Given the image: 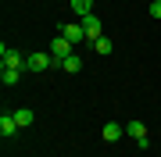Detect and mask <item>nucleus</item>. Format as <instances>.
<instances>
[{"label": "nucleus", "mask_w": 161, "mask_h": 157, "mask_svg": "<svg viewBox=\"0 0 161 157\" xmlns=\"http://www.w3.org/2000/svg\"><path fill=\"white\" fill-rule=\"evenodd\" d=\"M125 132L136 139L140 150H147V146H150V139H147V125H143V122H129V125H125Z\"/></svg>", "instance_id": "obj_5"}, {"label": "nucleus", "mask_w": 161, "mask_h": 157, "mask_svg": "<svg viewBox=\"0 0 161 157\" xmlns=\"http://www.w3.org/2000/svg\"><path fill=\"white\" fill-rule=\"evenodd\" d=\"M22 75L25 71H18V68H0V82H4V86H18Z\"/></svg>", "instance_id": "obj_7"}, {"label": "nucleus", "mask_w": 161, "mask_h": 157, "mask_svg": "<svg viewBox=\"0 0 161 157\" xmlns=\"http://www.w3.org/2000/svg\"><path fill=\"white\" fill-rule=\"evenodd\" d=\"M150 18H158V22H161V0H154V4H150Z\"/></svg>", "instance_id": "obj_14"}, {"label": "nucleus", "mask_w": 161, "mask_h": 157, "mask_svg": "<svg viewBox=\"0 0 161 157\" xmlns=\"http://www.w3.org/2000/svg\"><path fill=\"white\" fill-rule=\"evenodd\" d=\"M50 64H54L50 54H29V57H25V71H47Z\"/></svg>", "instance_id": "obj_4"}, {"label": "nucleus", "mask_w": 161, "mask_h": 157, "mask_svg": "<svg viewBox=\"0 0 161 157\" xmlns=\"http://www.w3.org/2000/svg\"><path fill=\"white\" fill-rule=\"evenodd\" d=\"M93 50H97V54H104V57H108V54L115 50V47H111V39H108V36H100V39L93 43Z\"/></svg>", "instance_id": "obj_13"}, {"label": "nucleus", "mask_w": 161, "mask_h": 157, "mask_svg": "<svg viewBox=\"0 0 161 157\" xmlns=\"http://www.w3.org/2000/svg\"><path fill=\"white\" fill-rule=\"evenodd\" d=\"M14 122L22 125V128H29V125H32V111H29V107H18V111H14Z\"/></svg>", "instance_id": "obj_11"}, {"label": "nucleus", "mask_w": 161, "mask_h": 157, "mask_svg": "<svg viewBox=\"0 0 161 157\" xmlns=\"http://www.w3.org/2000/svg\"><path fill=\"white\" fill-rule=\"evenodd\" d=\"M61 68L68 71V75H79V71H82V57H79V54H72V57H64Z\"/></svg>", "instance_id": "obj_9"}, {"label": "nucleus", "mask_w": 161, "mask_h": 157, "mask_svg": "<svg viewBox=\"0 0 161 157\" xmlns=\"http://www.w3.org/2000/svg\"><path fill=\"white\" fill-rule=\"evenodd\" d=\"M58 36H64V39H72V43H82L86 39V29H82V22H61Z\"/></svg>", "instance_id": "obj_3"}, {"label": "nucleus", "mask_w": 161, "mask_h": 157, "mask_svg": "<svg viewBox=\"0 0 161 157\" xmlns=\"http://www.w3.org/2000/svg\"><path fill=\"white\" fill-rule=\"evenodd\" d=\"M90 7H93V0H72V11L79 14V18H86V14H90Z\"/></svg>", "instance_id": "obj_12"}, {"label": "nucleus", "mask_w": 161, "mask_h": 157, "mask_svg": "<svg viewBox=\"0 0 161 157\" xmlns=\"http://www.w3.org/2000/svg\"><path fill=\"white\" fill-rule=\"evenodd\" d=\"M72 50H75V43H72V39H64V36H54V43H50V57H54V64H64V57H72Z\"/></svg>", "instance_id": "obj_1"}, {"label": "nucleus", "mask_w": 161, "mask_h": 157, "mask_svg": "<svg viewBox=\"0 0 161 157\" xmlns=\"http://www.w3.org/2000/svg\"><path fill=\"white\" fill-rule=\"evenodd\" d=\"M82 29H86V39L90 43H97L100 39V18L97 14H86V18H82Z\"/></svg>", "instance_id": "obj_6"}, {"label": "nucleus", "mask_w": 161, "mask_h": 157, "mask_svg": "<svg viewBox=\"0 0 161 157\" xmlns=\"http://www.w3.org/2000/svg\"><path fill=\"white\" fill-rule=\"evenodd\" d=\"M100 139H104V143L122 139V125H118V122H108V125H104V132H100Z\"/></svg>", "instance_id": "obj_8"}, {"label": "nucleus", "mask_w": 161, "mask_h": 157, "mask_svg": "<svg viewBox=\"0 0 161 157\" xmlns=\"http://www.w3.org/2000/svg\"><path fill=\"white\" fill-rule=\"evenodd\" d=\"M0 68H18V71H25V57L4 43V47H0Z\"/></svg>", "instance_id": "obj_2"}, {"label": "nucleus", "mask_w": 161, "mask_h": 157, "mask_svg": "<svg viewBox=\"0 0 161 157\" xmlns=\"http://www.w3.org/2000/svg\"><path fill=\"white\" fill-rule=\"evenodd\" d=\"M18 128H22V125L14 122V114H4V118H0V132H4V136H14Z\"/></svg>", "instance_id": "obj_10"}]
</instances>
